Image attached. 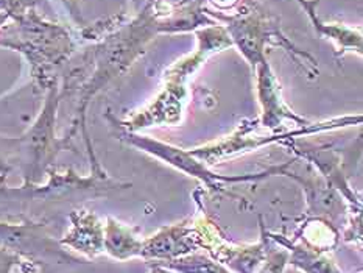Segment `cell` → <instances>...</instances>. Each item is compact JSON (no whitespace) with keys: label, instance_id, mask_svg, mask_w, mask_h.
Returning a JSON list of instances; mask_svg holds the SVG:
<instances>
[{"label":"cell","instance_id":"1","mask_svg":"<svg viewBox=\"0 0 363 273\" xmlns=\"http://www.w3.org/2000/svg\"><path fill=\"white\" fill-rule=\"evenodd\" d=\"M196 247H201L199 231L179 223L161 230L153 238L142 240L140 256L170 261L194 252Z\"/></svg>","mask_w":363,"mask_h":273},{"label":"cell","instance_id":"3","mask_svg":"<svg viewBox=\"0 0 363 273\" xmlns=\"http://www.w3.org/2000/svg\"><path fill=\"white\" fill-rule=\"evenodd\" d=\"M105 242L108 252L113 256L119 257V260H126V257L131 256H140L142 240L134 236L130 228L114 222L113 218L108 221Z\"/></svg>","mask_w":363,"mask_h":273},{"label":"cell","instance_id":"6","mask_svg":"<svg viewBox=\"0 0 363 273\" xmlns=\"http://www.w3.org/2000/svg\"><path fill=\"white\" fill-rule=\"evenodd\" d=\"M152 273H170L169 270H165V269H162L161 265H156V267L153 269V272Z\"/></svg>","mask_w":363,"mask_h":273},{"label":"cell","instance_id":"5","mask_svg":"<svg viewBox=\"0 0 363 273\" xmlns=\"http://www.w3.org/2000/svg\"><path fill=\"white\" fill-rule=\"evenodd\" d=\"M157 265H165L178 273H230L222 264L209 260L203 255H191L179 256L175 260L160 262Z\"/></svg>","mask_w":363,"mask_h":273},{"label":"cell","instance_id":"2","mask_svg":"<svg viewBox=\"0 0 363 273\" xmlns=\"http://www.w3.org/2000/svg\"><path fill=\"white\" fill-rule=\"evenodd\" d=\"M276 240L286 245L290 250L289 260L295 265V267L301 269L306 273H342L338 270L334 262L323 256L318 250H313L307 245H294L290 242L279 239L278 236H273Z\"/></svg>","mask_w":363,"mask_h":273},{"label":"cell","instance_id":"4","mask_svg":"<svg viewBox=\"0 0 363 273\" xmlns=\"http://www.w3.org/2000/svg\"><path fill=\"white\" fill-rule=\"evenodd\" d=\"M101 230L94 217H84L75 223V230L66 239L70 245L84 252H99L101 248Z\"/></svg>","mask_w":363,"mask_h":273}]
</instances>
